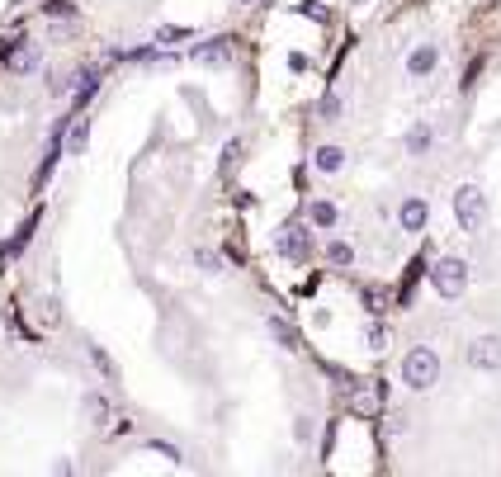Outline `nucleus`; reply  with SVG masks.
Segmentation results:
<instances>
[{
    "label": "nucleus",
    "instance_id": "obj_1",
    "mask_svg": "<svg viewBox=\"0 0 501 477\" xmlns=\"http://www.w3.org/2000/svg\"><path fill=\"white\" fill-rule=\"evenodd\" d=\"M468 284H473V265L464 256H430L426 265V288L440 303H458L468 294Z\"/></svg>",
    "mask_w": 501,
    "mask_h": 477
},
{
    "label": "nucleus",
    "instance_id": "obj_2",
    "mask_svg": "<svg viewBox=\"0 0 501 477\" xmlns=\"http://www.w3.org/2000/svg\"><path fill=\"white\" fill-rule=\"evenodd\" d=\"M440 350H430V345H411L402 350V360H398V383L407 392H430L435 383H440Z\"/></svg>",
    "mask_w": 501,
    "mask_h": 477
},
{
    "label": "nucleus",
    "instance_id": "obj_3",
    "mask_svg": "<svg viewBox=\"0 0 501 477\" xmlns=\"http://www.w3.org/2000/svg\"><path fill=\"white\" fill-rule=\"evenodd\" d=\"M275 256L288 265H312L317 260V232L307 227V218H288L275 227Z\"/></svg>",
    "mask_w": 501,
    "mask_h": 477
},
{
    "label": "nucleus",
    "instance_id": "obj_4",
    "mask_svg": "<svg viewBox=\"0 0 501 477\" xmlns=\"http://www.w3.org/2000/svg\"><path fill=\"white\" fill-rule=\"evenodd\" d=\"M345 411L354 421H383V411H388V383L383 379H354L345 392Z\"/></svg>",
    "mask_w": 501,
    "mask_h": 477
},
{
    "label": "nucleus",
    "instance_id": "obj_5",
    "mask_svg": "<svg viewBox=\"0 0 501 477\" xmlns=\"http://www.w3.org/2000/svg\"><path fill=\"white\" fill-rule=\"evenodd\" d=\"M487 213H492V203H487V190L483 184H458L454 190V222H458V232L464 237H477L487 227Z\"/></svg>",
    "mask_w": 501,
    "mask_h": 477
},
{
    "label": "nucleus",
    "instance_id": "obj_6",
    "mask_svg": "<svg viewBox=\"0 0 501 477\" xmlns=\"http://www.w3.org/2000/svg\"><path fill=\"white\" fill-rule=\"evenodd\" d=\"M440 43H435V38H421V43H416L407 57H402V71H407V80H430L435 71H440Z\"/></svg>",
    "mask_w": 501,
    "mask_h": 477
},
{
    "label": "nucleus",
    "instance_id": "obj_7",
    "mask_svg": "<svg viewBox=\"0 0 501 477\" xmlns=\"http://www.w3.org/2000/svg\"><path fill=\"white\" fill-rule=\"evenodd\" d=\"M80 421H86L90 430H114V398L109 392H99V388H90V392H80Z\"/></svg>",
    "mask_w": 501,
    "mask_h": 477
},
{
    "label": "nucleus",
    "instance_id": "obj_8",
    "mask_svg": "<svg viewBox=\"0 0 501 477\" xmlns=\"http://www.w3.org/2000/svg\"><path fill=\"white\" fill-rule=\"evenodd\" d=\"M317 260L331 269V275H350V269L360 265V251H354V241H345V237H326L317 246Z\"/></svg>",
    "mask_w": 501,
    "mask_h": 477
},
{
    "label": "nucleus",
    "instance_id": "obj_9",
    "mask_svg": "<svg viewBox=\"0 0 501 477\" xmlns=\"http://www.w3.org/2000/svg\"><path fill=\"white\" fill-rule=\"evenodd\" d=\"M426 227H430V199L407 194V199L398 203V232H402V237H426Z\"/></svg>",
    "mask_w": 501,
    "mask_h": 477
},
{
    "label": "nucleus",
    "instance_id": "obj_10",
    "mask_svg": "<svg viewBox=\"0 0 501 477\" xmlns=\"http://www.w3.org/2000/svg\"><path fill=\"white\" fill-rule=\"evenodd\" d=\"M464 360H468V369H477V373H501V336H473L468 341V350H464Z\"/></svg>",
    "mask_w": 501,
    "mask_h": 477
},
{
    "label": "nucleus",
    "instance_id": "obj_11",
    "mask_svg": "<svg viewBox=\"0 0 501 477\" xmlns=\"http://www.w3.org/2000/svg\"><path fill=\"white\" fill-rule=\"evenodd\" d=\"M237 52V38L232 33H213V38H203V43L190 48V61H199V67H227Z\"/></svg>",
    "mask_w": 501,
    "mask_h": 477
},
{
    "label": "nucleus",
    "instance_id": "obj_12",
    "mask_svg": "<svg viewBox=\"0 0 501 477\" xmlns=\"http://www.w3.org/2000/svg\"><path fill=\"white\" fill-rule=\"evenodd\" d=\"M86 147H90V114L76 109L61 123V156H86Z\"/></svg>",
    "mask_w": 501,
    "mask_h": 477
},
{
    "label": "nucleus",
    "instance_id": "obj_13",
    "mask_svg": "<svg viewBox=\"0 0 501 477\" xmlns=\"http://www.w3.org/2000/svg\"><path fill=\"white\" fill-rule=\"evenodd\" d=\"M303 218L312 232H336V222H341V203L336 199H326V194H312L303 203Z\"/></svg>",
    "mask_w": 501,
    "mask_h": 477
},
{
    "label": "nucleus",
    "instance_id": "obj_14",
    "mask_svg": "<svg viewBox=\"0 0 501 477\" xmlns=\"http://www.w3.org/2000/svg\"><path fill=\"white\" fill-rule=\"evenodd\" d=\"M360 303H364L369 317H392V313H398V288H392V284H364Z\"/></svg>",
    "mask_w": 501,
    "mask_h": 477
},
{
    "label": "nucleus",
    "instance_id": "obj_15",
    "mask_svg": "<svg viewBox=\"0 0 501 477\" xmlns=\"http://www.w3.org/2000/svg\"><path fill=\"white\" fill-rule=\"evenodd\" d=\"M312 171L317 175H341L345 171V147L341 142H317V147H312Z\"/></svg>",
    "mask_w": 501,
    "mask_h": 477
},
{
    "label": "nucleus",
    "instance_id": "obj_16",
    "mask_svg": "<svg viewBox=\"0 0 501 477\" xmlns=\"http://www.w3.org/2000/svg\"><path fill=\"white\" fill-rule=\"evenodd\" d=\"M435 147V128H430V123H411V128L402 133V152L407 156H426Z\"/></svg>",
    "mask_w": 501,
    "mask_h": 477
},
{
    "label": "nucleus",
    "instance_id": "obj_17",
    "mask_svg": "<svg viewBox=\"0 0 501 477\" xmlns=\"http://www.w3.org/2000/svg\"><path fill=\"white\" fill-rule=\"evenodd\" d=\"M364 345L373 350V355H383V350L392 345V326H388V317H369V326H364Z\"/></svg>",
    "mask_w": 501,
    "mask_h": 477
},
{
    "label": "nucleus",
    "instance_id": "obj_18",
    "mask_svg": "<svg viewBox=\"0 0 501 477\" xmlns=\"http://www.w3.org/2000/svg\"><path fill=\"white\" fill-rule=\"evenodd\" d=\"M86 360L104 373V383H118V364H114V355H109V350H104L99 341H86Z\"/></svg>",
    "mask_w": 501,
    "mask_h": 477
},
{
    "label": "nucleus",
    "instance_id": "obj_19",
    "mask_svg": "<svg viewBox=\"0 0 501 477\" xmlns=\"http://www.w3.org/2000/svg\"><path fill=\"white\" fill-rule=\"evenodd\" d=\"M265 326H269V336H275V345H279V350H288V355H294V350H303V336H298V331L288 326L284 317H269Z\"/></svg>",
    "mask_w": 501,
    "mask_h": 477
},
{
    "label": "nucleus",
    "instance_id": "obj_20",
    "mask_svg": "<svg viewBox=\"0 0 501 477\" xmlns=\"http://www.w3.org/2000/svg\"><path fill=\"white\" fill-rule=\"evenodd\" d=\"M317 123H341V114H345V99H341V90H322V99H317Z\"/></svg>",
    "mask_w": 501,
    "mask_h": 477
},
{
    "label": "nucleus",
    "instance_id": "obj_21",
    "mask_svg": "<svg viewBox=\"0 0 501 477\" xmlns=\"http://www.w3.org/2000/svg\"><path fill=\"white\" fill-rule=\"evenodd\" d=\"M80 10H76V0H43V19L48 24H71Z\"/></svg>",
    "mask_w": 501,
    "mask_h": 477
},
{
    "label": "nucleus",
    "instance_id": "obj_22",
    "mask_svg": "<svg viewBox=\"0 0 501 477\" xmlns=\"http://www.w3.org/2000/svg\"><path fill=\"white\" fill-rule=\"evenodd\" d=\"M33 322L43 326V331H52V326L61 322V307H57V298H52V294H43V298L33 303Z\"/></svg>",
    "mask_w": 501,
    "mask_h": 477
},
{
    "label": "nucleus",
    "instance_id": "obj_23",
    "mask_svg": "<svg viewBox=\"0 0 501 477\" xmlns=\"http://www.w3.org/2000/svg\"><path fill=\"white\" fill-rule=\"evenodd\" d=\"M194 265H199V275H227V256L222 251H208V246H199V251H194Z\"/></svg>",
    "mask_w": 501,
    "mask_h": 477
},
{
    "label": "nucleus",
    "instance_id": "obj_24",
    "mask_svg": "<svg viewBox=\"0 0 501 477\" xmlns=\"http://www.w3.org/2000/svg\"><path fill=\"white\" fill-rule=\"evenodd\" d=\"M184 38H194L190 24H161V29H156V43H161V48H175V43H184Z\"/></svg>",
    "mask_w": 501,
    "mask_h": 477
},
{
    "label": "nucleus",
    "instance_id": "obj_25",
    "mask_svg": "<svg viewBox=\"0 0 501 477\" xmlns=\"http://www.w3.org/2000/svg\"><path fill=\"white\" fill-rule=\"evenodd\" d=\"M137 449H147V454H161V459H171V463H184V449H180V444H165V440H142Z\"/></svg>",
    "mask_w": 501,
    "mask_h": 477
},
{
    "label": "nucleus",
    "instance_id": "obj_26",
    "mask_svg": "<svg viewBox=\"0 0 501 477\" xmlns=\"http://www.w3.org/2000/svg\"><path fill=\"white\" fill-rule=\"evenodd\" d=\"M298 14H303V19H312V24H322V29L331 24V10L322 5V0H303V5H298Z\"/></svg>",
    "mask_w": 501,
    "mask_h": 477
},
{
    "label": "nucleus",
    "instance_id": "obj_27",
    "mask_svg": "<svg viewBox=\"0 0 501 477\" xmlns=\"http://www.w3.org/2000/svg\"><path fill=\"white\" fill-rule=\"evenodd\" d=\"M317 364H322V373H326V379H331V388H336V392H345V388L354 383V379H350V373H345L341 364H331V360H317Z\"/></svg>",
    "mask_w": 501,
    "mask_h": 477
},
{
    "label": "nucleus",
    "instance_id": "obj_28",
    "mask_svg": "<svg viewBox=\"0 0 501 477\" xmlns=\"http://www.w3.org/2000/svg\"><path fill=\"white\" fill-rule=\"evenodd\" d=\"M483 67H487V57H473V61H468V71H464V80H458V86H464V90H473V86H477V76H483Z\"/></svg>",
    "mask_w": 501,
    "mask_h": 477
},
{
    "label": "nucleus",
    "instance_id": "obj_29",
    "mask_svg": "<svg viewBox=\"0 0 501 477\" xmlns=\"http://www.w3.org/2000/svg\"><path fill=\"white\" fill-rule=\"evenodd\" d=\"M312 435H317V426H312V416H294V440H298V444H307Z\"/></svg>",
    "mask_w": 501,
    "mask_h": 477
},
{
    "label": "nucleus",
    "instance_id": "obj_30",
    "mask_svg": "<svg viewBox=\"0 0 501 477\" xmlns=\"http://www.w3.org/2000/svg\"><path fill=\"white\" fill-rule=\"evenodd\" d=\"M48 472H57V477H71V472H76V463H71V459H57Z\"/></svg>",
    "mask_w": 501,
    "mask_h": 477
},
{
    "label": "nucleus",
    "instance_id": "obj_31",
    "mask_svg": "<svg viewBox=\"0 0 501 477\" xmlns=\"http://www.w3.org/2000/svg\"><path fill=\"white\" fill-rule=\"evenodd\" d=\"M237 5H241V10H250V5H260V0H237Z\"/></svg>",
    "mask_w": 501,
    "mask_h": 477
},
{
    "label": "nucleus",
    "instance_id": "obj_32",
    "mask_svg": "<svg viewBox=\"0 0 501 477\" xmlns=\"http://www.w3.org/2000/svg\"><path fill=\"white\" fill-rule=\"evenodd\" d=\"M345 5H369V0H345Z\"/></svg>",
    "mask_w": 501,
    "mask_h": 477
}]
</instances>
